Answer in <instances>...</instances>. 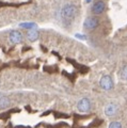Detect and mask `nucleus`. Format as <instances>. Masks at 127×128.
<instances>
[{"instance_id": "nucleus-7", "label": "nucleus", "mask_w": 127, "mask_h": 128, "mask_svg": "<svg viewBox=\"0 0 127 128\" xmlns=\"http://www.w3.org/2000/svg\"><path fill=\"white\" fill-rule=\"evenodd\" d=\"M118 113V106L116 104H108L105 107V114L107 116H114Z\"/></svg>"}, {"instance_id": "nucleus-10", "label": "nucleus", "mask_w": 127, "mask_h": 128, "mask_svg": "<svg viewBox=\"0 0 127 128\" xmlns=\"http://www.w3.org/2000/svg\"><path fill=\"white\" fill-rule=\"evenodd\" d=\"M19 26L24 28V29H31V30H33L34 28L38 27V25L35 22H22V24H19Z\"/></svg>"}, {"instance_id": "nucleus-3", "label": "nucleus", "mask_w": 127, "mask_h": 128, "mask_svg": "<svg viewBox=\"0 0 127 128\" xmlns=\"http://www.w3.org/2000/svg\"><path fill=\"white\" fill-rule=\"evenodd\" d=\"M100 86L102 89L105 90V91H110V90H112V89H113V86H114L113 79L111 78L109 75L102 76V77L100 78Z\"/></svg>"}, {"instance_id": "nucleus-6", "label": "nucleus", "mask_w": 127, "mask_h": 128, "mask_svg": "<svg viewBox=\"0 0 127 128\" xmlns=\"http://www.w3.org/2000/svg\"><path fill=\"white\" fill-rule=\"evenodd\" d=\"M9 38H10V41H11L12 44H18V43L22 42V34L20 31L13 30V31L10 32Z\"/></svg>"}, {"instance_id": "nucleus-11", "label": "nucleus", "mask_w": 127, "mask_h": 128, "mask_svg": "<svg viewBox=\"0 0 127 128\" xmlns=\"http://www.w3.org/2000/svg\"><path fill=\"white\" fill-rule=\"evenodd\" d=\"M120 75H121V78H122L123 80H127V65H125V66L121 70Z\"/></svg>"}, {"instance_id": "nucleus-8", "label": "nucleus", "mask_w": 127, "mask_h": 128, "mask_svg": "<svg viewBox=\"0 0 127 128\" xmlns=\"http://www.w3.org/2000/svg\"><path fill=\"white\" fill-rule=\"evenodd\" d=\"M40 38V33L36 31V30H30L29 32L27 33V38L29 40L30 42H35V41H38Z\"/></svg>"}, {"instance_id": "nucleus-4", "label": "nucleus", "mask_w": 127, "mask_h": 128, "mask_svg": "<svg viewBox=\"0 0 127 128\" xmlns=\"http://www.w3.org/2000/svg\"><path fill=\"white\" fill-rule=\"evenodd\" d=\"M77 109L82 113H86L91 109V102L88 98H81L77 104Z\"/></svg>"}, {"instance_id": "nucleus-2", "label": "nucleus", "mask_w": 127, "mask_h": 128, "mask_svg": "<svg viewBox=\"0 0 127 128\" xmlns=\"http://www.w3.org/2000/svg\"><path fill=\"white\" fill-rule=\"evenodd\" d=\"M100 26V22L96 17H93V16H90V17H86L83 22V28L88 31H92L95 30L96 28Z\"/></svg>"}, {"instance_id": "nucleus-12", "label": "nucleus", "mask_w": 127, "mask_h": 128, "mask_svg": "<svg viewBox=\"0 0 127 128\" xmlns=\"http://www.w3.org/2000/svg\"><path fill=\"white\" fill-rule=\"evenodd\" d=\"M109 128H122V124L120 122H112L110 123Z\"/></svg>"}, {"instance_id": "nucleus-5", "label": "nucleus", "mask_w": 127, "mask_h": 128, "mask_svg": "<svg viewBox=\"0 0 127 128\" xmlns=\"http://www.w3.org/2000/svg\"><path fill=\"white\" fill-rule=\"evenodd\" d=\"M106 9V4L102 0H98L92 6V13L95 15H100L102 13H104V11Z\"/></svg>"}, {"instance_id": "nucleus-14", "label": "nucleus", "mask_w": 127, "mask_h": 128, "mask_svg": "<svg viewBox=\"0 0 127 128\" xmlns=\"http://www.w3.org/2000/svg\"><path fill=\"white\" fill-rule=\"evenodd\" d=\"M91 1H92V0H86V3H90Z\"/></svg>"}, {"instance_id": "nucleus-13", "label": "nucleus", "mask_w": 127, "mask_h": 128, "mask_svg": "<svg viewBox=\"0 0 127 128\" xmlns=\"http://www.w3.org/2000/svg\"><path fill=\"white\" fill-rule=\"evenodd\" d=\"M75 36H76L77 38H80V40H86V35H81L80 33H77L76 35H75Z\"/></svg>"}, {"instance_id": "nucleus-9", "label": "nucleus", "mask_w": 127, "mask_h": 128, "mask_svg": "<svg viewBox=\"0 0 127 128\" xmlns=\"http://www.w3.org/2000/svg\"><path fill=\"white\" fill-rule=\"evenodd\" d=\"M9 106H10V99L9 98L6 97V96L0 97V110L6 109Z\"/></svg>"}, {"instance_id": "nucleus-1", "label": "nucleus", "mask_w": 127, "mask_h": 128, "mask_svg": "<svg viewBox=\"0 0 127 128\" xmlns=\"http://www.w3.org/2000/svg\"><path fill=\"white\" fill-rule=\"evenodd\" d=\"M75 15H76V6L72 4V3H67V4H65L62 8L61 16L64 22H72L75 17Z\"/></svg>"}]
</instances>
